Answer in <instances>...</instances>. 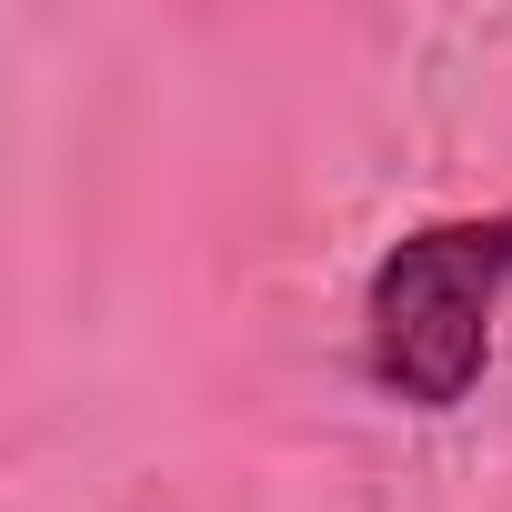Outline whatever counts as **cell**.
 I'll return each instance as SVG.
<instances>
[{
    "label": "cell",
    "mask_w": 512,
    "mask_h": 512,
    "mask_svg": "<svg viewBox=\"0 0 512 512\" xmlns=\"http://www.w3.org/2000/svg\"><path fill=\"white\" fill-rule=\"evenodd\" d=\"M512 292V211H452L382 241L362 282V372L402 412H462L492 372V322Z\"/></svg>",
    "instance_id": "1"
}]
</instances>
